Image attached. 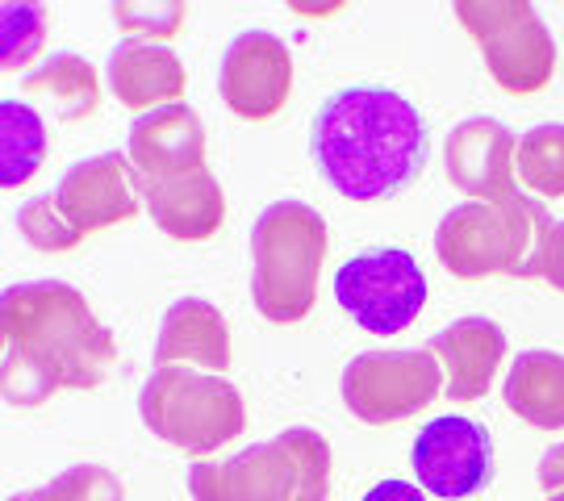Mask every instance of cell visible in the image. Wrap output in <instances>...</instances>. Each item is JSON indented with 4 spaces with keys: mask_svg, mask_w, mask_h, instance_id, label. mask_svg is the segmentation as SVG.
Listing matches in <instances>:
<instances>
[{
    "mask_svg": "<svg viewBox=\"0 0 564 501\" xmlns=\"http://www.w3.org/2000/svg\"><path fill=\"white\" fill-rule=\"evenodd\" d=\"M0 393L42 405L59 389H97L113 372L118 342L76 284L25 281L0 297Z\"/></svg>",
    "mask_w": 564,
    "mask_h": 501,
    "instance_id": "1",
    "label": "cell"
},
{
    "mask_svg": "<svg viewBox=\"0 0 564 501\" xmlns=\"http://www.w3.org/2000/svg\"><path fill=\"white\" fill-rule=\"evenodd\" d=\"M310 151L339 197L384 200L419 181L426 163V126L402 92L347 84L323 100L310 130Z\"/></svg>",
    "mask_w": 564,
    "mask_h": 501,
    "instance_id": "2",
    "label": "cell"
},
{
    "mask_svg": "<svg viewBox=\"0 0 564 501\" xmlns=\"http://www.w3.org/2000/svg\"><path fill=\"white\" fill-rule=\"evenodd\" d=\"M552 214L540 197L514 193L498 200H464L447 209L435 230V251L452 276L489 281V276H519L535 281L544 272V247L552 235Z\"/></svg>",
    "mask_w": 564,
    "mask_h": 501,
    "instance_id": "3",
    "label": "cell"
},
{
    "mask_svg": "<svg viewBox=\"0 0 564 501\" xmlns=\"http://www.w3.org/2000/svg\"><path fill=\"white\" fill-rule=\"evenodd\" d=\"M330 230L305 200H272L251 226V301L268 322L293 326L318 301Z\"/></svg>",
    "mask_w": 564,
    "mask_h": 501,
    "instance_id": "4",
    "label": "cell"
},
{
    "mask_svg": "<svg viewBox=\"0 0 564 501\" xmlns=\"http://www.w3.org/2000/svg\"><path fill=\"white\" fill-rule=\"evenodd\" d=\"M188 493L193 501H326L330 443L310 426H289L226 460H197Z\"/></svg>",
    "mask_w": 564,
    "mask_h": 501,
    "instance_id": "5",
    "label": "cell"
},
{
    "mask_svg": "<svg viewBox=\"0 0 564 501\" xmlns=\"http://www.w3.org/2000/svg\"><path fill=\"white\" fill-rule=\"evenodd\" d=\"M139 414L155 439L172 443L188 456L223 451L247 426V405L239 389L226 377L184 368V363H163L147 377L139 393Z\"/></svg>",
    "mask_w": 564,
    "mask_h": 501,
    "instance_id": "6",
    "label": "cell"
},
{
    "mask_svg": "<svg viewBox=\"0 0 564 501\" xmlns=\"http://www.w3.org/2000/svg\"><path fill=\"white\" fill-rule=\"evenodd\" d=\"M456 18L481 46L489 76L510 97L544 92L556 76V39L527 0H460Z\"/></svg>",
    "mask_w": 564,
    "mask_h": 501,
    "instance_id": "7",
    "label": "cell"
},
{
    "mask_svg": "<svg viewBox=\"0 0 564 501\" xmlns=\"http://www.w3.org/2000/svg\"><path fill=\"white\" fill-rule=\"evenodd\" d=\"M335 301L368 335H402L426 305V276L402 247H377L351 255L335 272Z\"/></svg>",
    "mask_w": 564,
    "mask_h": 501,
    "instance_id": "8",
    "label": "cell"
},
{
    "mask_svg": "<svg viewBox=\"0 0 564 501\" xmlns=\"http://www.w3.org/2000/svg\"><path fill=\"white\" fill-rule=\"evenodd\" d=\"M444 393V368L431 347L364 351L343 368V405L368 426L419 418Z\"/></svg>",
    "mask_w": 564,
    "mask_h": 501,
    "instance_id": "9",
    "label": "cell"
},
{
    "mask_svg": "<svg viewBox=\"0 0 564 501\" xmlns=\"http://www.w3.org/2000/svg\"><path fill=\"white\" fill-rule=\"evenodd\" d=\"M410 464H414V477L431 498H473L477 489L489 484L494 443H489V431L481 422L464 418V414H444L419 431Z\"/></svg>",
    "mask_w": 564,
    "mask_h": 501,
    "instance_id": "10",
    "label": "cell"
},
{
    "mask_svg": "<svg viewBox=\"0 0 564 501\" xmlns=\"http://www.w3.org/2000/svg\"><path fill=\"white\" fill-rule=\"evenodd\" d=\"M218 92L226 109L242 121H268L284 109L293 92V55L276 34L268 30H242L226 46Z\"/></svg>",
    "mask_w": 564,
    "mask_h": 501,
    "instance_id": "11",
    "label": "cell"
},
{
    "mask_svg": "<svg viewBox=\"0 0 564 501\" xmlns=\"http://www.w3.org/2000/svg\"><path fill=\"white\" fill-rule=\"evenodd\" d=\"M55 200L67 214V221L88 239V235L121 226V221H130L139 214V172L121 151H105V155H93V160H80L76 167H67L63 181L55 184Z\"/></svg>",
    "mask_w": 564,
    "mask_h": 501,
    "instance_id": "12",
    "label": "cell"
},
{
    "mask_svg": "<svg viewBox=\"0 0 564 501\" xmlns=\"http://www.w3.org/2000/svg\"><path fill=\"white\" fill-rule=\"evenodd\" d=\"M514 151L519 139L514 130L498 118H464L447 130L444 139V167L452 188H460L473 200H498L514 197Z\"/></svg>",
    "mask_w": 564,
    "mask_h": 501,
    "instance_id": "13",
    "label": "cell"
},
{
    "mask_svg": "<svg viewBox=\"0 0 564 501\" xmlns=\"http://www.w3.org/2000/svg\"><path fill=\"white\" fill-rule=\"evenodd\" d=\"M126 160L134 163L142 181L188 176L205 167V121L188 105H163L155 113H142L130 126Z\"/></svg>",
    "mask_w": 564,
    "mask_h": 501,
    "instance_id": "14",
    "label": "cell"
},
{
    "mask_svg": "<svg viewBox=\"0 0 564 501\" xmlns=\"http://www.w3.org/2000/svg\"><path fill=\"white\" fill-rule=\"evenodd\" d=\"M142 209L160 226L167 239L202 242L214 239L226 221V193L209 167H197L188 176H167V181H142Z\"/></svg>",
    "mask_w": 564,
    "mask_h": 501,
    "instance_id": "15",
    "label": "cell"
},
{
    "mask_svg": "<svg viewBox=\"0 0 564 501\" xmlns=\"http://www.w3.org/2000/svg\"><path fill=\"white\" fill-rule=\"evenodd\" d=\"M105 84L130 113H155L163 105H181L188 76L172 46L121 39L105 59Z\"/></svg>",
    "mask_w": 564,
    "mask_h": 501,
    "instance_id": "16",
    "label": "cell"
},
{
    "mask_svg": "<svg viewBox=\"0 0 564 501\" xmlns=\"http://www.w3.org/2000/svg\"><path fill=\"white\" fill-rule=\"evenodd\" d=\"M431 356L444 368V397L477 401L498 381L506 360V330L494 318H456L431 339Z\"/></svg>",
    "mask_w": 564,
    "mask_h": 501,
    "instance_id": "17",
    "label": "cell"
},
{
    "mask_svg": "<svg viewBox=\"0 0 564 501\" xmlns=\"http://www.w3.org/2000/svg\"><path fill=\"white\" fill-rule=\"evenodd\" d=\"M235 360L230 347V326L223 309L205 297H181L167 305L160 322V339H155V368L163 363H184V368H202L214 377H226Z\"/></svg>",
    "mask_w": 564,
    "mask_h": 501,
    "instance_id": "18",
    "label": "cell"
},
{
    "mask_svg": "<svg viewBox=\"0 0 564 501\" xmlns=\"http://www.w3.org/2000/svg\"><path fill=\"white\" fill-rule=\"evenodd\" d=\"M506 405L535 431H564V356L531 347L506 372Z\"/></svg>",
    "mask_w": 564,
    "mask_h": 501,
    "instance_id": "19",
    "label": "cell"
},
{
    "mask_svg": "<svg viewBox=\"0 0 564 501\" xmlns=\"http://www.w3.org/2000/svg\"><path fill=\"white\" fill-rule=\"evenodd\" d=\"M25 97L42 100L59 121H80L101 105L97 67L76 51H55L25 76Z\"/></svg>",
    "mask_w": 564,
    "mask_h": 501,
    "instance_id": "20",
    "label": "cell"
},
{
    "mask_svg": "<svg viewBox=\"0 0 564 501\" xmlns=\"http://www.w3.org/2000/svg\"><path fill=\"white\" fill-rule=\"evenodd\" d=\"M46 160V126L30 100H0V184L21 188L39 176Z\"/></svg>",
    "mask_w": 564,
    "mask_h": 501,
    "instance_id": "21",
    "label": "cell"
},
{
    "mask_svg": "<svg viewBox=\"0 0 564 501\" xmlns=\"http://www.w3.org/2000/svg\"><path fill=\"white\" fill-rule=\"evenodd\" d=\"M514 172L531 188V197H564V126L544 121L531 126L519 151H514Z\"/></svg>",
    "mask_w": 564,
    "mask_h": 501,
    "instance_id": "22",
    "label": "cell"
},
{
    "mask_svg": "<svg viewBox=\"0 0 564 501\" xmlns=\"http://www.w3.org/2000/svg\"><path fill=\"white\" fill-rule=\"evenodd\" d=\"M46 42V9L34 0H4L0 4V67L21 72L39 59Z\"/></svg>",
    "mask_w": 564,
    "mask_h": 501,
    "instance_id": "23",
    "label": "cell"
},
{
    "mask_svg": "<svg viewBox=\"0 0 564 501\" xmlns=\"http://www.w3.org/2000/svg\"><path fill=\"white\" fill-rule=\"evenodd\" d=\"M9 501H126V489L105 464H72L55 481L30 493H13Z\"/></svg>",
    "mask_w": 564,
    "mask_h": 501,
    "instance_id": "24",
    "label": "cell"
},
{
    "mask_svg": "<svg viewBox=\"0 0 564 501\" xmlns=\"http://www.w3.org/2000/svg\"><path fill=\"white\" fill-rule=\"evenodd\" d=\"M18 230L21 239L30 242L34 251H46V255H59V251H76L84 242V235L67 221V214L59 209L55 193H42V197H30L18 209Z\"/></svg>",
    "mask_w": 564,
    "mask_h": 501,
    "instance_id": "25",
    "label": "cell"
},
{
    "mask_svg": "<svg viewBox=\"0 0 564 501\" xmlns=\"http://www.w3.org/2000/svg\"><path fill=\"white\" fill-rule=\"evenodd\" d=\"M184 18H188V4L181 0H118L113 4V21L121 25L126 39L139 42H167L181 34Z\"/></svg>",
    "mask_w": 564,
    "mask_h": 501,
    "instance_id": "26",
    "label": "cell"
},
{
    "mask_svg": "<svg viewBox=\"0 0 564 501\" xmlns=\"http://www.w3.org/2000/svg\"><path fill=\"white\" fill-rule=\"evenodd\" d=\"M552 288H561L564 293V218L552 221V235H547V247H544V272H540Z\"/></svg>",
    "mask_w": 564,
    "mask_h": 501,
    "instance_id": "27",
    "label": "cell"
},
{
    "mask_svg": "<svg viewBox=\"0 0 564 501\" xmlns=\"http://www.w3.org/2000/svg\"><path fill=\"white\" fill-rule=\"evenodd\" d=\"M360 501H426L419 484H405V481H377Z\"/></svg>",
    "mask_w": 564,
    "mask_h": 501,
    "instance_id": "28",
    "label": "cell"
},
{
    "mask_svg": "<svg viewBox=\"0 0 564 501\" xmlns=\"http://www.w3.org/2000/svg\"><path fill=\"white\" fill-rule=\"evenodd\" d=\"M540 484H544L547 493L564 489V443H556V447L544 451V460H540Z\"/></svg>",
    "mask_w": 564,
    "mask_h": 501,
    "instance_id": "29",
    "label": "cell"
},
{
    "mask_svg": "<svg viewBox=\"0 0 564 501\" xmlns=\"http://www.w3.org/2000/svg\"><path fill=\"white\" fill-rule=\"evenodd\" d=\"M547 501H564V489H556V493H547Z\"/></svg>",
    "mask_w": 564,
    "mask_h": 501,
    "instance_id": "30",
    "label": "cell"
}]
</instances>
